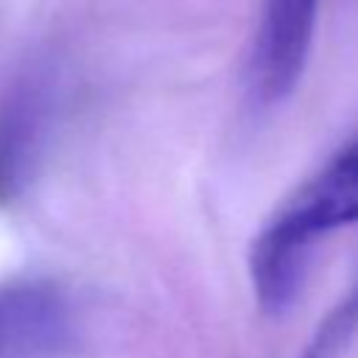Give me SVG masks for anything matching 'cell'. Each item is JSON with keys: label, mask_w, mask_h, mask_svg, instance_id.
I'll use <instances>...</instances> for the list:
<instances>
[{"label": "cell", "mask_w": 358, "mask_h": 358, "mask_svg": "<svg viewBox=\"0 0 358 358\" xmlns=\"http://www.w3.org/2000/svg\"><path fill=\"white\" fill-rule=\"evenodd\" d=\"M358 224V143L338 151L257 232L249 274L266 316L288 313L308 280L313 249L327 232Z\"/></svg>", "instance_id": "1"}, {"label": "cell", "mask_w": 358, "mask_h": 358, "mask_svg": "<svg viewBox=\"0 0 358 358\" xmlns=\"http://www.w3.org/2000/svg\"><path fill=\"white\" fill-rule=\"evenodd\" d=\"M319 0H266L257 45L255 76L263 101L288 98L308 64Z\"/></svg>", "instance_id": "2"}, {"label": "cell", "mask_w": 358, "mask_h": 358, "mask_svg": "<svg viewBox=\"0 0 358 358\" xmlns=\"http://www.w3.org/2000/svg\"><path fill=\"white\" fill-rule=\"evenodd\" d=\"M67 338L70 308L53 285H0V358H50Z\"/></svg>", "instance_id": "3"}, {"label": "cell", "mask_w": 358, "mask_h": 358, "mask_svg": "<svg viewBox=\"0 0 358 358\" xmlns=\"http://www.w3.org/2000/svg\"><path fill=\"white\" fill-rule=\"evenodd\" d=\"M50 120L42 78H20L0 98V204H11L28 185Z\"/></svg>", "instance_id": "4"}, {"label": "cell", "mask_w": 358, "mask_h": 358, "mask_svg": "<svg viewBox=\"0 0 358 358\" xmlns=\"http://www.w3.org/2000/svg\"><path fill=\"white\" fill-rule=\"evenodd\" d=\"M358 336V280L341 302L319 322L316 333L302 347L299 358H341Z\"/></svg>", "instance_id": "5"}]
</instances>
